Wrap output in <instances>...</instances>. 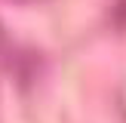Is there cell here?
Listing matches in <instances>:
<instances>
[{"label": "cell", "instance_id": "cell-1", "mask_svg": "<svg viewBox=\"0 0 126 123\" xmlns=\"http://www.w3.org/2000/svg\"><path fill=\"white\" fill-rule=\"evenodd\" d=\"M22 62H25V52L9 40V37H6V31L0 28V68L18 77V71H22Z\"/></svg>", "mask_w": 126, "mask_h": 123}, {"label": "cell", "instance_id": "cell-2", "mask_svg": "<svg viewBox=\"0 0 126 123\" xmlns=\"http://www.w3.org/2000/svg\"><path fill=\"white\" fill-rule=\"evenodd\" d=\"M22 3H25V0H22Z\"/></svg>", "mask_w": 126, "mask_h": 123}]
</instances>
